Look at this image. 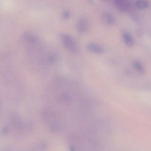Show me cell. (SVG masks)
I'll return each mask as SVG.
<instances>
[{"mask_svg": "<svg viewBox=\"0 0 151 151\" xmlns=\"http://www.w3.org/2000/svg\"><path fill=\"white\" fill-rule=\"evenodd\" d=\"M60 37L63 45L67 50L73 52L77 51L78 45L73 36L68 33H63L60 34Z\"/></svg>", "mask_w": 151, "mask_h": 151, "instance_id": "1", "label": "cell"}, {"mask_svg": "<svg viewBox=\"0 0 151 151\" xmlns=\"http://www.w3.org/2000/svg\"><path fill=\"white\" fill-rule=\"evenodd\" d=\"M90 24L87 18L85 17L80 18L77 21L75 27L77 32L80 34L86 33L88 30Z\"/></svg>", "mask_w": 151, "mask_h": 151, "instance_id": "2", "label": "cell"}, {"mask_svg": "<svg viewBox=\"0 0 151 151\" xmlns=\"http://www.w3.org/2000/svg\"><path fill=\"white\" fill-rule=\"evenodd\" d=\"M86 48L90 52L98 54H103L105 51L103 46L99 43L93 42L88 43Z\"/></svg>", "mask_w": 151, "mask_h": 151, "instance_id": "3", "label": "cell"}, {"mask_svg": "<svg viewBox=\"0 0 151 151\" xmlns=\"http://www.w3.org/2000/svg\"><path fill=\"white\" fill-rule=\"evenodd\" d=\"M113 3L116 9L122 12L128 11L131 6L130 2L126 0H115Z\"/></svg>", "mask_w": 151, "mask_h": 151, "instance_id": "4", "label": "cell"}, {"mask_svg": "<svg viewBox=\"0 0 151 151\" xmlns=\"http://www.w3.org/2000/svg\"><path fill=\"white\" fill-rule=\"evenodd\" d=\"M101 18L103 22L106 25H111L115 22V19L114 15L107 11L103 12L101 15Z\"/></svg>", "mask_w": 151, "mask_h": 151, "instance_id": "5", "label": "cell"}, {"mask_svg": "<svg viewBox=\"0 0 151 151\" xmlns=\"http://www.w3.org/2000/svg\"><path fill=\"white\" fill-rule=\"evenodd\" d=\"M45 145L42 144H40L32 146L26 149H16L14 148H9L4 149L3 151H45Z\"/></svg>", "mask_w": 151, "mask_h": 151, "instance_id": "6", "label": "cell"}, {"mask_svg": "<svg viewBox=\"0 0 151 151\" xmlns=\"http://www.w3.org/2000/svg\"><path fill=\"white\" fill-rule=\"evenodd\" d=\"M122 37L125 44L127 46L131 47L134 44V40L131 35L127 31L124 32L122 34Z\"/></svg>", "mask_w": 151, "mask_h": 151, "instance_id": "7", "label": "cell"}, {"mask_svg": "<svg viewBox=\"0 0 151 151\" xmlns=\"http://www.w3.org/2000/svg\"><path fill=\"white\" fill-rule=\"evenodd\" d=\"M136 7L140 9H145L148 7L149 5V2L146 1L139 0L135 2Z\"/></svg>", "mask_w": 151, "mask_h": 151, "instance_id": "8", "label": "cell"}, {"mask_svg": "<svg viewBox=\"0 0 151 151\" xmlns=\"http://www.w3.org/2000/svg\"><path fill=\"white\" fill-rule=\"evenodd\" d=\"M134 65L135 68L139 72L143 73L144 72L143 67L141 63L139 61H136L134 62Z\"/></svg>", "mask_w": 151, "mask_h": 151, "instance_id": "9", "label": "cell"}, {"mask_svg": "<svg viewBox=\"0 0 151 151\" xmlns=\"http://www.w3.org/2000/svg\"><path fill=\"white\" fill-rule=\"evenodd\" d=\"M62 16L64 18H68L70 16V12L67 10L65 11L63 13Z\"/></svg>", "mask_w": 151, "mask_h": 151, "instance_id": "10", "label": "cell"}]
</instances>
